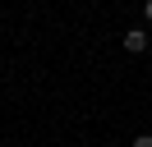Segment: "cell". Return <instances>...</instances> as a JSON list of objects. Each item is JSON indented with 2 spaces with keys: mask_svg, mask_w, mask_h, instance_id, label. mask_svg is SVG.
<instances>
[{
  "mask_svg": "<svg viewBox=\"0 0 152 147\" xmlns=\"http://www.w3.org/2000/svg\"><path fill=\"white\" fill-rule=\"evenodd\" d=\"M134 147H152V133H138V138H134Z\"/></svg>",
  "mask_w": 152,
  "mask_h": 147,
  "instance_id": "cell-2",
  "label": "cell"
},
{
  "mask_svg": "<svg viewBox=\"0 0 152 147\" xmlns=\"http://www.w3.org/2000/svg\"><path fill=\"white\" fill-rule=\"evenodd\" d=\"M143 14H148V18H152V0H143Z\"/></svg>",
  "mask_w": 152,
  "mask_h": 147,
  "instance_id": "cell-3",
  "label": "cell"
},
{
  "mask_svg": "<svg viewBox=\"0 0 152 147\" xmlns=\"http://www.w3.org/2000/svg\"><path fill=\"white\" fill-rule=\"evenodd\" d=\"M124 51H129V55L148 51V32H143V28H129V32H124Z\"/></svg>",
  "mask_w": 152,
  "mask_h": 147,
  "instance_id": "cell-1",
  "label": "cell"
}]
</instances>
